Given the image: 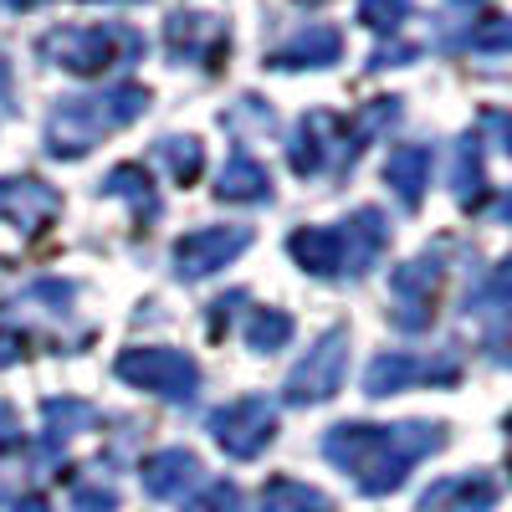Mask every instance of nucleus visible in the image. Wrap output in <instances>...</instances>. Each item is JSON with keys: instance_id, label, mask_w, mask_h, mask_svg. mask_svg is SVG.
Instances as JSON below:
<instances>
[{"instance_id": "a211bd4d", "label": "nucleus", "mask_w": 512, "mask_h": 512, "mask_svg": "<svg viewBox=\"0 0 512 512\" xmlns=\"http://www.w3.org/2000/svg\"><path fill=\"white\" fill-rule=\"evenodd\" d=\"M41 451L57 456L77 431H88V425H98V410L88 400H72V395H52V400H41Z\"/></svg>"}, {"instance_id": "ddd939ff", "label": "nucleus", "mask_w": 512, "mask_h": 512, "mask_svg": "<svg viewBox=\"0 0 512 512\" xmlns=\"http://www.w3.org/2000/svg\"><path fill=\"white\" fill-rule=\"evenodd\" d=\"M139 472H144V492H149V497L180 502V497L200 482V456L185 451V446H169V451H154Z\"/></svg>"}, {"instance_id": "5701e85b", "label": "nucleus", "mask_w": 512, "mask_h": 512, "mask_svg": "<svg viewBox=\"0 0 512 512\" xmlns=\"http://www.w3.org/2000/svg\"><path fill=\"white\" fill-rule=\"evenodd\" d=\"M246 344H251L256 354L287 349V344H292V318H287L282 308H251V318H246Z\"/></svg>"}, {"instance_id": "72a5a7b5", "label": "nucleus", "mask_w": 512, "mask_h": 512, "mask_svg": "<svg viewBox=\"0 0 512 512\" xmlns=\"http://www.w3.org/2000/svg\"><path fill=\"white\" fill-rule=\"evenodd\" d=\"M482 128H487V134H497V139H502V149L512 154V113H502V108H487V113H482Z\"/></svg>"}, {"instance_id": "2eb2a0df", "label": "nucleus", "mask_w": 512, "mask_h": 512, "mask_svg": "<svg viewBox=\"0 0 512 512\" xmlns=\"http://www.w3.org/2000/svg\"><path fill=\"white\" fill-rule=\"evenodd\" d=\"M338 236H344V262H349V277H364L374 262H379V251L390 246V221H384V210L364 205L354 210V216L338 226Z\"/></svg>"}, {"instance_id": "7ed1b4c3", "label": "nucleus", "mask_w": 512, "mask_h": 512, "mask_svg": "<svg viewBox=\"0 0 512 512\" xmlns=\"http://www.w3.org/2000/svg\"><path fill=\"white\" fill-rule=\"evenodd\" d=\"M36 52L47 62H57L62 72L98 77V72H113L123 62H139L144 36L134 26H57L36 41Z\"/></svg>"}, {"instance_id": "1a4fd4ad", "label": "nucleus", "mask_w": 512, "mask_h": 512, "mask_svg": "<svg viewBox=\"0 0 512 512\" xmlns=\"http://www.w3.org/2000/svg\"><path fill=\"white\" fill-rule=\"evenodd\" d=\"M441 277H446V267H441V256L436 251H425V256H415V262H405V267H395V277H390V287H395V328H405V333H420V328H431V318H436V287H441Z\"/></svg>"}, {"instance_id": "dca6fc26", "label": "nucleus", "mask_w": 512, "mask_h": 512, "mask_svg": "<svg viewBox=\"0 0 512 512\" xmlns=\"http://www.w3.org/2000/svg\"><path fill=\"white\" fill-rule=\"evenodd\" d=\"M338 57H344V36L333 26H303L287 47L272 52V67L277 72H308V67H333Z\"/></svg>"}, {"instance_id": "aec40b11", "label": "nucleus", "mask_w": 512, "mask_h": 512, "mask_svg": "<svg viewBox=\"0 0 512 512\" xmlns=\"http://www.w3.org/2000/svg\"><path fill=\"white\" fill-rule=\"evenodd\" d=\"M98 190H103V195H118V200H134L139 226H149V221L159 216V190L149 185V175H144L139 164H118V169H108Z\"/></svg>"}, {"instance_id": "c756f323", "label": "nucleus", "mask_w": 512, "mask_h": 512, "mask_svg": "<svg viewBox=\"0 0 512 512\" xmlns=\"http://www.w3.org/2000/svg\"><path fill=\"white\" fill-rule=\"evenodd\" d=\"M241 303H246V297H241V292H226V297H221V303H216V313H210V318H205V333H210V338H221V333H226V318H231V313H236Z\"/></svg>"}, {"instance_id": "7c9ffc66", "label": "nucleus", "mask_w": 512, "mask_h": 512, "mask_svg": "<svg viewBox=\"0 0 512 512\" xmlns=\"http://www.w3.org/2000/svg\"><path fill=\"white\" fill-rule=\"evenodd\" d=\"M420 57V47H405V41H395V47H379L374 57H369V67H405V62H415Z\"/></svg>"}, {"instance_id": "f3484780", "label": "nucleus", "mask_w": 512, "mask_h": 512, "mask_svg": "<svg viewBox=\"0 0 512 512\" xmlns=\"http://www.w3.org/2000/svg\"><path fill=\"white\" fill-rule=\"evenodd\" d=\"M384 185L400 195L405 210H415L425 200V185H431V149L425 144H400L390 159H384Z\"/></svg>"}, {"instance_id": "423d86ee", "label": "nucleus", "mask_w": 512, "mask_h": 512, "mask_svg": "<svg viewBox=\"0 0 512 512\" xmlns=\"http://www.w3.org/2000/svg\"><path fill=\"white\" fill-rule=\"evenodd\" d=\"M461 379V359L456 354H405V349H390L379 354L369 369H364V395L369 400H390L410 384H456Z\"/></svg>"}, {"instance_id": "473e14b6", "label": "nucleus", "mask_w": 512, "mask_h": 512, "mask_svg": "<svg viewBox=\"0 0 512 512\" xmlns=\"http://www.w3.org/2000/svg\"><path fill=\"white\" fill-rule=\"evenodd\" d=\"M21 446V425H16V410L6 405V400H0V456H6V451H16Z\"/></svg>"}, {"instance_id": "f257e3e1", "label": "nucleus", "mask_w": 512, "mask_h": 512, "mask_svg": "<svg viewBox=\"0 0 512 512\" xmlns=\"http://www.w3.org/2000/svg\"><path fill=\"white\" fill-rule=\"evenodd\" d=\"M441 446H446V425H436V420H405V425L344 420L323 436V456L333 466H344V472L359 482V492H369V497L395 492L410 477V466L436 456Z\"/></svg>"}, {"instance_id": "cd10ccee", "label": "nucleus", "mask_w": 512, "mask_h": 512, "mask_svg": "<svg viewBox=\"0 0 512 512\" xmlns=\"http://www.w3.org/2000/svg\"><path fill=\"white\" fill-rule=\"evenodd\" d=\"M185 512H246V492L236 482H210L200 497L185 502Z\"/></svg>"}, {"instance_id": "b1692460", "label": "nucleus", "mask_w": 512, "mask_h": 512, "mask_svg": "<svg viewBox=\"0 0 512 512\" xmlns=\"http://www.w3.org/2000/svg\"><path fill=\"white\" fill-rule=\"evenodd\" d=\"M159 159H164V169H169V180H175V185H195L200 164H205V149L190 134H175V139H159Z\"/></svg>"}, {"instance_id": "6e6552de", "label": "nucleus", "mask_w": 512, "mask_h": 512, "mask_svg": "<svg viewBox=\"0 0 512 512\" xmlns=\"http://www.w3.org/2000/svg\"><path fill=\"white\" fill-rule=\"evenodd\" d=\"M246 246H251V226H200L175 241L169 262H175L180 282H200V277H216L221 267H231Z\"/></svg>"}, {"instance_id": "c9c22d12", "label": "nucleus", "mask_w": 512, "mask_h": 512, "mask_svg": "<svg viewBox=\"0 0 512 512\" xmlns=\"http://www.w3.org/2000/svg\"><path fill=\"white\" fill-rule=\"evenodd\" d=\"M487 354H492V364L512 369V328H507V333H492V344H487Z\"/></svg>"}, {"instance_id": "c85d7f7f", "label": "nucleus", "mask_w": 512, "mask_h": 512, "mask_svg": "<svg viewBox=\"0 0 512 512\" xmlns=\"http://www.w3.org/2000/svg\"><path fill=\"white\" fill-rule=\"evenodd\" d=\"M0 512H52L41 492H0Z\"/></svg>"}, {"instance_id": "f704fd0d", "label": "nucleus", "mask_w": 512, "mask_h": 512, "mask_svg": "<svg viewBox=\"0 0 512 512\" xmlns=\"http://www.w3.org/2000/svg\"><path fill=\"white\" fill-rule=\"evenodd\" d=\"M16 359H26V338H21L16 328H6V323H0V369H6V364H16Z\"/></svg>"}, {"instance_id": "393cba45", "label": "nucleus", "mask_w": 512, "mask_h": 512, "mask_svg": "<svg viewBox=\"0 0 512 512\" xmlns=\"http://www.w3.org/2000/svg\"><path fill=\"white\" fill-rule=\"evenodd\" d=\"M415 11V0H359V21L379 36H395Z\"/></svg>"}, {"instance_id": "2f4dec72", "label": "nucleus", "mask_w": 512, "mask_h": 512, "mask_svg": "<svg viewBox=\"0 0 512 512\" xmlns=\"http://www.w3.org/2000/svg\"><path fill=\"white\" fill-rule=\"evenodd\" d=\"M77 507H82V512H113L118 497H113L108 487H77Z\"/></svg>"}, {"instance_id": "f8f14e48", "label": "nucleus", "mask_w": 512, "mask_h": 512, "mask_svg": "<svg viewBox=\"0 0 512 512\" xmlns=\"http://www.w3.org/2000/svg\"><path fill=\"white\" fill-rule=\"evenodd\" d=\"M287 256L303 272H313V277H349L344 236H338V226H297L287 236Z\"/></svg>"}, {"instance_id": "412c9836", "label": "nucleus", "mask_w": 512, "mask_h": 512, "mask_svg": "<svg viewBox=\"0 0 512 512\" xmlns=\"http://www.w3.org/2000/svg\"><path fill=\"white\" fill-rule=\"evenodd\" d=\"M256 507H262V512H338L318 487L292 482V477H272L262 487V497H256Z\"/></svg>"}, {"instance_id": "f03ea898", "label": "nucleus", "mask_w": 512, "mask_h": 512, "mask_svg": "<svg viewBox=\"0 0 512 512\" xmlns=\"http://www.w3.org/2000/svg\"><path fill=\"white\" fill-rule=\"evenodd\" d=\"M149 113V88L139 82H118V88L88 93V98H57L52 118H47V154L57 159H82L93 154L103 134L134 123Z\"/></svg>"}, {"instance_id": "58836bf2", "label": "nucleus", "mask_w": 512, "mask_h": 512, "mask_svg": "<svg viewBox=\"0 0 512 512\" xmlns=\"http://www.w3.org/2000/svg\"><path fill=\"white\" fill-rule=\"evenodd\" d=\"M461 6H472V0H461Z\"/></svg>"}, {"instance_id": "a878e982", "label": "nucleus", "mask_w": 512, "mask_h": 512, "mask_svg": "<svg viewBox=\"0 0 512 512\" xmlns=\"http://www.w3.org/2000/svg\"><path fill=\"white\" fill-rule=\"evenodd\" d=\"M492 303H497V308L512 303V256L487 272V282H482L477 292H466V313H487Z\"/></svg>"}, {"instance_id": "6ab92c4d", "label": "nucleus", "mask_w": 512, "mask_h": 512, "mask_svg": "<svg viewBox=\"0 0 512 512\" xmlns=\"http://www.w3.org/2000/svg\"><path fill=\"white\" fill-rule=\"evenodd\" d=\"M216 200H231V205H267V200H272L267 169L256 164L251 154H231L226 169L216 175Z\"/></svg>"}, {"instance_id": "20e7f679", "label": "nucleus", "mask_w": 512, "mask_h": 512, "mask_svg": "<svg viewBox=\"0 0 512 512\" xmlns=\"http://www.w3.org/2000/svg\"><path fill=\"white\" fill-rule=\"evenodd\" d=\"M113 374L134 390L164 395L175 405H190L200 395V364L185 349H123L113 359Z\"/></svg>"}, {"instance_id": "4468645a", "label": "nucleus", "mask_w": 512, "mask_h": 512, "mask_svg": "<svg viewBox=\"0 0 512 512\" xmlns=\"http://www.w3.org/2000/svg\"><path fill=\"white\" fill-rule=\"evenodd\" d=\"M497 507V482L487 472L446 477L420 492V512H492Z\"/></svg>"}, {"instance_id": "0eeeda50", "label": "nucleus", "mask_w": 512, "mask_h": 512, "mask_svg": "<svg viewBox=\"0 0 512 512\" xmlns=\"http://www.w3.org/2000/svg\"><path fill=\"white\" fill-rule=\"evenodd\" d=\"M344 369H349V328H328L318 344L308 349V359L287 374L282 400H287V405H318V400L338 395Z\"/></svg>"}, {"instance_id": "bb28decb", "label": "nucleus", "mask_w": 512, "mask_h": 512, "mask_svg": "<svg viewBox=\"0 0 512 512\" xmlns=\"http://www.w3.org/2000/svg\"><path fill=\"white\" fill-rule=\"evenodd\" d=\"M461 41L472 52H512V16H482Z\"/></svg>"}, {"instance_id": "39448f33", "label": "nucleus", "mask_w": 512, "mask_h": 512, "mask_svg": "<svg viewBox=\"0 0 512 512\" xmlns=\"http://www.w3.org/2000/svg\"><path fill=\"white\" fill-rule=\"evenodd\" d=\"M205 431L221 441L226 456L251 461V456H262V451L272 446V436H277V410H272V400H262V395H241V400H231V405H221V410H210Z\"/></svg>"}, {"instance_id": "4c0bfd02", "label": "nucleus", "mask_w": 512, "mask_h": 512, "mask_svg": "<svg viewBox=\"0 0 512 512\" xmlns=\"http://www.w3.org/2000/svg\"><path fill=\"white\" fill-rule=\"evenodd\" d=\"M6 11H36V6H47V0H0Z\"/></svg>"}, {"instance_id": "4be33fe9", "label": "nucleus", "mask_w": 512, "mask_h": 512, "mask_svg": "<svg viewBox=\"0 0 512 512\" xmlns=\"http://www.w3.org/2000/svg\"><path fill=\"white\" fill-rule=\"evenodd\" d=\"M451 190L461 205H482V190H487V169H482V139L477 134H466L456 144V159H451Z\"/></svg>"}, {"instance_id": "e433bc0d", "label": "nucleus", "mask_w": 512, "mask_h": 512, "mask_svg": "<svg viewBox=\"0 0 512 512\" xmlns=\"http://www.w3.org/2000/svg\"><path fill=\"white\" fill-rule=\"evenodd\" d=\"M492 216H497V221H512V190H507V195L492 205Z\"/></svg>"}, {"instance_id": "9d476101", "label": "nucleus", "mask_w": 512, "mask_h": 512, "mask_svg": "<svg viewBox=\"0 0 512 512\" xmlns=\"http://www.w3.org/2000/svg\"><path fill=\"white\" fill-rule=\"evenodd\" d=\"M164 47L175 62H195V67H221L226 57V21L205 16V11H180L164 26Z\"/></svg>"}, {"instance_id": "9b49d317", "label": "nucleus", "mask_w": 512, "mask_h": 512, "mask_svg": "<svg viewBox=\"0 0 512 512\" xmlns=\"http://www.w3.org/2000/svg\"><path fill=\"white\" fill-rule=\"evenodd\" d=\"M62 210V195L52 185H41V180H0V221H11L16 231H41L52 216Z\"/></svg>"}]
</instances>
